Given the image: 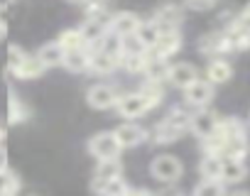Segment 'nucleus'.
Wrapping results in <instances>:
<instances>
[{
  "mask_svg": "<svg viewBox=\"0 0 250 196\" xmlns=\"http://www.w3.org/2000/svg\"><path fill=\"white\" fill-rule=\"evenodd\" d=\"M150 108H152L150 101H147L140 91L118 96V103H115V111H118V116H123V118H140V116L147 113Z\"/></svg>",
  "mask_w": 250,
  "mask_h": 196,
  "instance_id": "nucleus-1",
  "label": "nucleus"
},
{
  "mask_svg": "<svg viewBox=\"0 0 250 196\" xmlns=\"http://www.w3.org/2000/svg\"><path fill=\"white\" fill-rule=\"evenodd\" d=\"M120 142L115 137V133H98L88 140V152L96 159H110V157H120Z\"/></svg>",
  "mask_w": 250,
  "mask_h": 196,
  "instance_id": "nucleus-2",
  "label": "nucleus"
},
{
  "mask_svg": "<svg viewBox=\"0 0 250 196\" xmlns=\"http://www.w3.org/2000/svg\"><path fill=\"white\" fill-rule=\"evenodd\" d=\"M150 172L160 181H177L182 176L184 167H182V162L174 155H157L152 159V164H150Z\"/></svg>",
  "mask_w": 250,
  "mask_h": 196,
  "instance_id": "nucleus-3",
  "label": "nucleus"
},
{
  "mask_svg": "<svg viewBox=\"0 0 250 196\" xmlns=\"http://www.w3.org/2000/svg\"><path fill=\"white\" fill-rule=\"evenodd\" d=\"M86 101L96 111H108V108H115V103H118V91L108 83H96L88 88Z\"/></svg>",
  "mask_w": 250,
  "mask_h": 196,
  "instance_id": "nucleus-4",
  "label": "nucleus"
},
{
  "mask_svg": "<svg viewBox=\"0 0 250 196\" xmlns=\"http://www.w3.org/2000/svg\"><path fill=\"white\" fill-rule=\"evenodd\" d=\"M184 98L189 106H196V108H206L213 98V83L208 78H196L194 83H189L184 88Z\"/></svg>",
  "mask_w": 250,
  "mask_h": 196,
  "instance_id": "nucleus-5",
  "label": "nucleus"
},
{
  "mask_svg": "<svg viewBox=\"0 0 250 196\" xmlns=\"http://www.w3.org/2000/svg\"><path fill=\"white\" fill-rule=\"evenodd\" d=\"M113 133H115V137H118V142H120L123 150L138 147V145H143L145 137H147L145 128H140L138 123H123V125H118Z\"/></svg>",
  "mask_w": 250,
  "mask_h": 196,
  "instance_id": "nucleus-6",
  "label": "nucleus"
},
{
  "mask_svg": "<svg viewBox=\"0 0 250 196\" xmlns=\"http://www.w3.org/2000/svg\"><path fill=\"white\" fill-rule=\"evenodd\" d=\"M179 47H182V35H179V30H160V37H157L155 47L147 49V52L169 59L172 54L179 52Z\"/></svg>",
  "mask_w": 250,
  "mask_h": 196,
  "instance_id": "nucleus-7",
  "label": "nucleus"
},
{
  "mask_svg": "<svg viewBox=\"0 0 250 196\" xmlns=\"http://www.w3.org/2000/svg\"><path fill=\"white\" fill-rule=\"evenodd\" d=\"M199 78V71L194 64H187V61H179V64H169V71H167V81L177 88H187L189 83H194Z\"/></svg>",
  "mask_w": 250,
  "mask_h": 196,
  "instance_id": "nucleus-8",
  "label": "nucleus"
},
{
  "mask_svg": "<svg viewBox=\"0 0 250 196\" xmlns=\"http://www.w3.org/2000/svg\"><path fill=\"white\" fill-rule=\"evenodd\" d=\"M184 20V13L179 5L174 3H162L157 10H155V22L160 30H177L179 22Z\"/></svg>",
  "mask_w": 250,
  "mask_h": 196,
  "instance_id": "nucleus-9",
  "label": "nucleus"
},
{
  "mask_svg": "<svg viewBox=\"0 0 250 196\" xmlns=\"http://www.w3.org/2000/svg\"><path fill=\"white\" fill-rule=\"evenodd\" d=\"M218 125V116H213L211 111H204V108H196V113H191V123H189V130L196 133V137H208Z\"/></svg>",
  "mask_w": 250,
  "mask_h": 196,
  "instance_id": "nucleus-10",
  "label": "nucleus"
},
{
  "mask_svg": "<svg viewBox=\"0 0 250 196\" xmlns=\"http://www.w3.org/2000/svg\"><path fill=\"white\" fill-rule=\"evenodd\" d=\"M118 64H120L118 57H113V54H108V52H103V49H91L88 71H93V74H98V76H108V74H113V71L118 69Z\"/></svg>",
  "mask_w": 250,
  "mask_h": 196,
  "instance_id": "nucleus-11",
  "label": "nucleus"
},
{
  "mask_svg": "<svg viewBox=\"0 0 250 196\" xmlns=\"http://www.w3.org/2000/svg\"><path fill=\"white\" fill-rule=\"evenodd\" d=\"M138 25H140V18H138L135 13L123 10V13H115V15L110 18V27H108V30H113V32L120 35V37H130V35H135Z\"/></svg>",
  "mask_w": 250,
  "mask_h": 196,
  "instance_id": "nucleus-12",
  "label": "nucleus"
},
{
  "mask_svg": "<svg viewBox=\"0 0 250 196\" xmlns=\"http://www.w3.org/2000/svg\"><path fill=\"white\" fill-rule=\"evenodd\" d=\"M248 174L245 169V162L240 157H223V164H221V181L223 184H238L243 181Z\"/></svg>",
  "mask_w": 250,
  "mask_h": 196,
  "instance_id": "nucleus-13",
  "label": "nucleus"
},
{
  "mask_svg": "<svg viewBox=\"0 0 250 196\" xmlns=\"http://www.w3.org/2000/svg\"><path fill=\"white\" fill-rule=\"evenodd\" d=\"M88 59H91V49L88 47H79V49H66L64 52V61L62 66L79 74V71H88Z\"/></svg>",
  "mask_w": 250,
  "mask_h": 196,
  "instance_id": "nucleus-14",
  "label": "nucleus"
},
{
  "mask_svg": "<svg viewBox=\"0 0 250 196\" xmlns=\"http://www.w3.org/2000/svg\"><path fill=\"white\" fill-rule=\"evenodd\" d=\"M44 64L40 61V57L37 54H25V59L18 64V69L15 71H10V74H15L18 78H25V81H32V78H40L42 74H44Z\"/></svg>",
  "mask_w": 250,
  "mask_h": 196,
  "instance_id": "nucleus-15",
  "label": "nucleus"
},
{
  "mask_svg": "<svg viewBox=\"0 0 250 196\" xmlns=\"http://www.w3.org/2000/svg\"><path fill=\"white\" fill-rule=\"evenodd\" d=\"M230 76H233V66H230L226 59L213 57L211 64H208V69H206V78H208L213 86H218V83H226Z\"/></svg>",
  "mask_w": 250,
  "mask_h": 196,
  "instance_id": "nucleus-16",
  "label": "nucleus"
},
{
  "mask_svg": "<svg viewBox=\"0 0 250 196\" xmlns=\"http://www.w3.org/2000/svg\"><path fill=\"white\" fill-rule=\"evenodd\" d=\"M123 174V164L118 157H110V159H98L96 164V172H93V184L98 181H108L113 176H120Z\"/></svg>",
  "mask_w": 250,
  "mask_h": 196,
  "instance_id": "nucleus-17",
  "label": "nucleus"
},
{
  "mask_svg": "<svg viewBox=\"0 0 250 196\" xmlns=\"http://www.w3.org/2000/svg\"><path fill=\"white\" fill-rule=\"evenodd\" d=\"M199 49H201L204 54H211V57H218V54H223V52H230V49H228V39H226V35H221V32L206 35V37L199 42Z\"/></svg>",
  "mask_w": 250,
  "mask_h": 196,
  "instance_id": "nucleus-18",
  "label": "nucleus"
},
{
  "mask_svg": "<svg viewBox=\"0 0 250 196\" xmlns=\"http://www.w3.org/2000/svg\"><path fill=\"white\" fill-rule=\"evenodd\" d=\"M135 37H138V42H140L145 49H152L155 42H157V37H160L157 22H155V20H140V25H138V30H135Z\"/></svg>",
  "mask_w": 250,
  "mask_h": 196,
  "instance_id": "nucleus-19",
  "label": "nucleus"
},
{
  "mask_svg": "<svg viewBox=\"0 0 250 196\" xmlns=\"http://www.w3.org/2000/svg\"><path fill=\"white\" fill-rule=\"evenodd\" d=\"M37 57H40V61H42L47 69H52V66H59V64L64 61V47H62L59 42H49V44L40 47Z\"/></svg>",
  "mask_w": 250,
  "mask_h": 196,
  "instance_id": "nucleus-20",
  "label": "nucleus"
},
{
  "mask_svg": "<svg viewBox=\"0 0 250 196\" xmlns=\"http://www.w3.org/2000/svg\"><path fill=\"white\" fill-rule=\"evenodd\" d=\"M93 49H103V52H108V54H113V57L120 59L123 57V37L115 35L113 30H105V35L98 39V44Z\"/></svg>",
  "mask_w": 250,
  "mask_h": 196,
  "instance_id": "nucleus-21",
  "label": "nucleus"
},
{
  "mask_svg": "<svg viewBox=\"0 0 250 196\" xmlns=\"http://www.w3.org/2000/svg\"><path fill=\"white\" fill-rule=\"evenodd\" d=\"M221 164H223V157L221 155L206 152V157L199 164V172H201L204 179H221Z\"/></svg>",
  "mask_w": 250,
  "mask_h": 196,
  "instance_id": "nucleus-22",
  "label": "nucleus"
},
{
  "mask_svg": "<svg viewBox=\"0 0 250 196\" xmlns=\"http://www.w3.org/2000/svg\"><path fill=\"white\" fill-rule=\"evenodd\" d=\"M147 64V52H125L120 57V66H125L130 74H143Z\"/></svg>",
  "mask_w": 250,
  "mask_h": 196,
  "instance_id": "nucleus-23",
  "label": "nucleus"
},
{
  "mask_svg": "<svg viewBox=\"0 0 250 196\" xmlns=\"http://www.w3.org/2000/svg\"><path fill=\"white\" fill-rule=\"evenodd\" d=\"M91 189H93V191H98V194H105V196H120V194L128 191V186H125L123 176H113V179H108V181L91 184Z\"/></svg>",
  "mask_w": 250,
  "mask_h": 196,
  "instance_id": "nucleus-24",
  "label": "nucleus"
},
{
  "mask_svg": "<svg viewBox=\"0 0 250 196\" xmlns=\"http://www.w3.org/2000/svg\"><path fill=\"white\" fill-rule=\"evenodd\" d=\"M179 135H184V133H179L177 128H172V125H167L165 120L152 130V140L155 142H160V145H167V142H174V140H179Z\"/></svg>",
  "mask_w": 250,
  "mask_h": 196,
  "instance_id": "nucleus-25",
  "label": "nucleus"
},
{
  "mask_svg": "<svg viewBox=\"0 0 250 196\" xmlns=\"http://www.w3.org/2000/svg\"><path fill=\"white\" fill-rule=\"evenodd\" d=\"M27 116H30L27 106H25V103L20 101V98L13 93V96H10V108H8V118H10V123H13V125L25 123V120H27Z\"/></svg>",
  "mask_w": 250,
  "mask_h": 196,
  "instance_id": "nucleus-26",
  "label": "nucleus"
},
{
  "mask_svg": "<svg viewBox=\"0 0 250 196\" xmlns=\"http://www.w3.org/2000/svg\"><path fill=\"white\" fill-rule=\"evenodd\" d=\"M226 191V184L221 179H204L199 186H194V194L196 196H218Z\"/></svg>",
  "mask_w": 250,
  "mask_h": 196,
  "instance_id": "nucleus-27",
  "label": "nucleus"
},
{
  "mask_svg": "<svg viewBox=\"0 0 250 196\" xmlns=\"http://www.w3.org/2000/svg\"><path fill=\"white\" fill-rule=\"evenodd\" d=\"M57 42L64 47V52H66V49H79V47H86L81 30H66V32H62V35H59V39H57Z\"/></svg>",
  "mask_w": 250,
  "mask_h": 196,
  "instance_id": "nucleus-28",
  "label": "nucleus"
},
{
  "mask_svg": "<svg viewBox=\"0 0 250 196\" xmlns=\"http://www.w3.org/2000/svg\"><path fill=\"white\" fill-rule=\"evenodd\" d=\"M20 189V179L5 167V169H0V196H5V194H15Z\"/></svg>",
  "mask_w": 250,
  "mask_h": 196,
  "instance_id": "nucleus-29",
  "label": "nucleus"
},
{
  "mask_svg": "<svg viewBox=\"0 0 250 196\" xmlns=\"http://www.w3.org/2000/svg\"><path fill=\"white\" fill-rule=\"evenodd\" d=\"M140 93L150 101V106H157V103L162 101V86H160V81H155V78H147V81L143 83Z\"/></svg>",
  "mask_w": 250,
  "mask_h": 196,
  "instance_id": "nucleus-30",
  "label": "nucleus"
},
{
  "mask_svg": "<svg viewBox=\"0 0 250 196\" xmlns=\"http://www.w3.org/2000/svg\"><path fill=\"white\" fill-rule=\"evenodd\" d=\"M165 123L172 125V128H177L179 133H187V130H189V123H191V116L184 113V111H172V113L165 118Z\"/></svg>",
  "mask_w": 250,
  "mask_h": 196,
  "instance_id": "nucleus-31",
  "label": "nucleus"
},
{
  "mask_svg": "<svg viewBox=\"0 0 250 196\" xmlns=\"http://www.w3.org/2000/svg\"><path fill=\"white\" fill-rule=\"evenodd\" d=\"M22 59H25V52H22L20 47H15V44H13V47L8 49V66H10V71H15V69H18V64H20Z\"/></svg>",
  "mask_w": 250,
  "mask_h": 196,
  "instance_id": "nucleus-32",
  "label": "nucleus"
},
{
  "mask_svg": "<svg viewBox=\"0 0 250 196\" xmlns=\"http://www.w3.org/2000/svg\"><path fill=\"white\" fill-rule=\"evenodd\" d=\"M216 5V0H187V8L189 10H196V13H206Z\"/></svg>",
  "mask_w": 250,
  "mask_h": 196,
  "instance_id": "nucleus-33",
  "label": "nucleus"
},
{
  "mask_svg": "<svg viewBox=\"0 0 250 196\" xmlns=\"http://www.w3.org/2000/svg\"><path fill=\"white\" fill-rule=\"evenodd\" d=\"M233 25H238V27H243V30H248V32H250V3H248V5H245V10L233 20Z\"/></svg>",
  "mask_w": 250,
  "mask_h": 196,
  "instance_id": "nucleus-34",
  "label": "nucleus"
},
{
  "mask_svg": "<svg viewBox=\"0 0 250 196\" xmlns=\"http://www.w3.org/2000/svg\"><path fill=\"white\" fill-rule=\"evenodd\" d=\"M8 167V157H5V150H3V145H0V169H5Z\"/></svg>",
  "mask_w": 250,
  "mask_h": 196,
  "instance_id": "nucleus-35",
  "label": "nucleus"
},
{
  "mask_svg": "<svg viewBox=\"0 0 250 196\" xmlns=\"http://www.w3.org/2000/svg\"><path fill=\"white\" fill-rule=\"evenodd\" d=\"M3 39H5V22L0 20V42H3Z\"/></svg>",
  "mask_w": 250,
  "mask_h": 196,
  "instance_id": "nucleus-36",
  "label": "nucleus"
},
{
  "mask_svg": "<svg viewBox=\"0 0 250 196\" xmlns=\"http://www.w3.org/2000/svg\"><path fill=\"white\" fill-rule=\"evenodd\" d=\"M3 137H5V130H3V128H0V145H3Z\"/></svg>",
  "mask_w": 250,
  "mask_h": 196,
  "instance_id": "nucleus-37",
  "label": "nucleus"
},
{
  "mask_svg": "<svg viewBox=\"0 0 250 196\" xmlns=\"http://www.w3.org/2000/svg\"><path fill=\"white\" fill-rule=\"evenodd\" d=\"M71 3H79V5H86V3H88V0H71Z\"/></svg>",
  "mask_w": 250,
  "mask_h": 196,
  "instance_id": "nucleus-38",
  "label": "nucleus"
}]
</instances>
